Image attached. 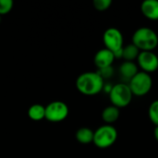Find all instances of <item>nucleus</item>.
Returning a JSON list of instances; mask_svg holds the SVG:
<instances>
[{
    "label": "nucleus",
    "mask_w": 158,
    "mask_h": 158,
    "mask_svg": "<svg viewBox=\"0 0 158 158\" xmlns=\"http://www.w3.org/2000/svg\"><path fill=\"white\" fill-rule=\"evenodd\" d=\"M69 116V106L62 101H54L45 106V119L50 122H60Z\"/></svg>",
    "instance_id": "0eeeda50"
},
{
    "label": "nucleus",
    "mask_w": 158,
    "mask_h": 158,
    "mask_svg": "<svg viewBox=\"0 0 158 158\" xmlns=\"http://www.w3.org/2000/svg\"><path fill=\"white\" fill-rule=\"evenodd\" d=\"M13 7L12 0H0V16L7 14Z\"/></svg>",
    "instance_id": "a211bd4d"
},
{
    "label": "nucleus",
    "mask_w": 158,
    "mask_h": 158,
    "mask_svg": "<svg viewBox=\"0 0 158 158\" xmlns=\"http://www.w3.org/2000/svg\"><path fill=\"white\" fill-rule=\"evenodd\" d=\"M108 94L112 106L118 108H123L128 106L131 103L133 97L130 86L126 82H119L113 85Z\"/></svg>",
    "instance_id": "7ed1b4c3"
},
{
    "label": "nucleus",
    "mask_w": 158,
    "mask_h": 158,
    "mask_svg": "<svg viewBox=\"0 0 158 158\" xmlns=\"http://www.w3.org/2000/svg\"><path fill=\"white\" fill-rule=\"evenodd\" d=\"M131 40L140 51H154L158 45L157 33L149 27L138 28L133 32Z\"/></svg>",
    "instance_id": "f03ea898"
},
{
    "label": "nucleus",
    "mask_w": 158,
    "mask_h": 158,
    "mask_svg": "<svg viewBox=\"0 0 158 158\" xmlns=\"http://www.w3.org/2000/svg\"><path fill=\"white\" fill-rule=\"evenodd\" d=\"M97 72L100 74V76L105 80V79H109L113 76L114 73V69L113 67H108L106 69H98Z\"/></svg>",
    "instance_id": "6ab92c4d"
},
{
    "label": "nucleus",
    "mask_w": 158,
    "mask_h": 158,
    "mask_svg": "<svg viewBox=\"0 0 158 158\" xmlns=\"http://www.w3.org/2000/svg\"><path fill=\"white\" fill-rule=\"evenodd\" d=\"M140 52L141 51L132 43L123 46V49H122V58L124 59V61L134 62L137 59Z\"/></svg>",
    "instance_id": "4468645a"
},
{
    "label": "nucleus",
    "mask_w": 158,
    "mask_h": 158,
    "mask_svg": "<svg viewBox=\"0 0 158 158\" xmlns=\"http://www.w3.org/2000/svg\"><path fill=\"white\" fill-rule=\"evenodd\" d=\"M28 116L31 120L40 121L45 118V106L35 104L28 109Z\"/></svg>",
    "instance_id": "2eb2a0df"
},
{
    "label": "nucleus",
    "mask_w": 158,
    "mask_h": 158,
    "mask_svg": "<svg viewBox=\"0 0 158 158\" xmlns=\"http://www.w3.org/2000/svg\"><path fill=\"white\" fill-rule=\"evenodd\" d=\"M138 72V65L135 62L123 61L119 66V74L124 80L128 81H130Z\"/></svg>",
    "instance_id": "9b49d317"
},
{
    "label": "nucleus",
    "mask_w": 158,
    "mask_h": 158,
    "mask_svg": "<svg viewBox=\"0 0 158 158\" xmlns=\"http://www.w3.org/2000/svg\"><path fill=\"white\" fill-rule=\"evenodd\" d=\"M115 59L116 58L114 56V54L110 50L103 48L96 52L94 58V62L98 69H102L108 67H112Z\"/></svg>",
    "instance_id": "1a4fd4ad"
},
{
    "label": "nucleus",
    "mask_w": 158,
    "mask_h": 158,
    "mask_svg": "<svg viewBox=\"0 0 158 158\" xmlns=\"http://www.w3.org/2000/svg\"><path fill=\"white\" fill-rule=\"evenodd\" d=\"M94 6L98 11H105L110 7L112 5V0H94Z\"/></svg>",
    "instance_id": "f3484780"
},
{
    "label": "nucleus",
    "mask_w": 158,
    "mask_h": 158,
    "mask_svg": "<svg viewBox=\"0 0 158 158\" xmlns=\"http://www.w3.org/2000/svg\"><path fill=\"white\" fill-rule=\"evenodd\" d=\"M154 136H155L156 142H158V126H156V128L154 130Z\"/></svg>",
    "instance_id": "aec40b11"
},
{
    "label": "nucleus",
    "mask_w": 158,
    "mask_h": 158,
    "mask_svg": "<svg viewBox=\"0 0 158 158\" xmlns=\"http://www.w3.org/2000/svg\"><path fill=\"white\" fill-rule=\"evenodd\" d=\"M118 139V131L112 125L105 124L100 126L94 134L93 143L100 149H106L111 147Z\"/></svg>",
    "instance_id": "20e7f679"
},
{
    "label": "nucleus",
    "mask_w": 158,
    "mask_h": 158,
    "mask_svg": "<svg viewBox=\"0 0 158 158\" xmlns=\"http://www.w3.org/2000/svg\"><path fill=\"white\" fill-rule=\"evenodd\" d=\"M130 89L133 95L142 97L146 95L153 87V78L150 74L139 71L129 82Z\"/></svg>",
    "instance_id": "39448f33"
},
{
    "label": "nucleus",
    "mask_w": 158,
    "mask_h": 158,
    "mask_svg": "<svg viewBox=\"0 0 158 158\" xmlns=\"http://www.w3.org/2000/svg\"><path fill=\"white\" fill-rule=\"evenodd\" d=\"M143 15L151 20H158V0H144L141 5Z\"/></svg>",
    "instance_id": "9d476101"
},
{
    "label": "nucleus",
    "mask_w": 158,
    "mask_h": 158,
    "mask_svg": "<svg viewBox=\"0 0 158 158\" xmlns=\"http://www.w3.org/2000/svg\"><path fill=\"white\" fill-rule=\"evenodd\" d=\"M105 80L97 71L81 73L76 80V87L84 95H95L103 91Z\"/></svg>",
    "instance_id": "f257e3e1"
},
{
    "label": "nucleus",
    "mask_w": 158,
    "mask_h": 158,
    "mask_svg": "<svg viewBox=\"0 0 158 158\" xmlns=\"http://www.w3.org/2000/svg\"><path fill=\"white\" fill-rule=\"evenodd\" d=\"M105 48L110 50L113 54L121 50L124 46V38L122 32L118 28H108L103 34Z\"/></svg>",
    "instance_id": "423d86ee"
},
{
    "label": "nucleus",
    "mask_w": 158,
    "mask_h": 158,
    "mask_svg": "<svg viewBox=\"0 0 158 158\" xmlns=\"http://www.w3.org/2000/svg\"><path fill=\"white\" fill-rule=\"evenodd\" d=\"M148 117L153 124L158 126V99L150 104L148 108Z\"/></svg>",
    "instance_id": "dca6fc26"
},
{
    "label": "nucleus",
    "mask_w": 158,
    "mask_h": 158,
    "mask_svg": "<svg viewBox=\"0 0 158 158\" xmlns=\"http://www.w3.org/2000/svg\"><path fill=\"white\" fill-rule=\"evenodd\" d=\"M137 65L142 71L153 73L158 69V56L153 51H141L137 57Z\"/></svg>",
    "instance_id": "6e6552de"
},
{
    "label": "nucleus",
    "mask_w": 158,
    "mask_h": 158,
    "mask_svg": "<svg viewBox=\"0 0 158 158\" xmlns=\"http://www.w3.org/2000/svg\"><path fill=\"white\" fill-rule=\"evenodd\" d=\"M94 131L87 127L80 128L76 132V140L81 144H89L94 141Z\"/></svg>",
    "instance_id": "ddd939ff"
},
{
    "label": "nucleus",
    "mask_w": 158,
    "mask_h": 158,
    "mask_svg": "<svg viewBox=\"0 0 158 158\" xmlns=\"http://www.w3.org/2000/svg\"><path fill=\"white\" fill-rule=\"evenodd\" d=\"M119 116H120L119 108L112 105L106 106L102 112V118L107 125H111L115 123L119 118Z\"/></svg>",
    "instance_id": "f8f14e48"
},
{
    "label": "nucleus",
    "mask_w": 158,
    "mask_h": 158,
    "mask_svg": "<svg viewBox=\"0 0 158 158\" xmlns=\"http://www.w3.org/2000/svg\"><path fill=\"white\" fill-rule=\"evenodd\" d=\"M0 21H1V16H0Z\"/></svg>",
    "instance_id": "412c9836"
}]
</instances>
